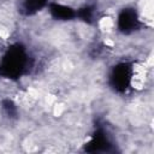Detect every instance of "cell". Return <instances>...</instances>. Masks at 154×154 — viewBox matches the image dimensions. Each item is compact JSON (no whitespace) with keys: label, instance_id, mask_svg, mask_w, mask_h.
<instances>
[{"label":"cell","instance_id":"5b68a950","mask_svg":"<svg viewBox=\"0 0 154 154\" xmlns=\"http://www.w3.org/2000/svg\"><path fill=\"white\" fill-rule=\"evenodd\" d=\"M49 12L55 19H59V20H69L73 18L76 14L71 7L64 6L60 4H52L49 6Z\"/></svg>","mask_w":154,"mask_h":154},{"label":"cell","instance_id":"52a82bcc","mask_svg":"<svg viewBox=\"0 0 154 154\" xmlns=\"http://www.w3.org/2000/svg\"><path fill=\"white\" fill-rule=\"evenodd\" d=\"M78 16L81 19L85 20V22H89L91 18H93V10L90 7H84V8H81L79 12H78Z\"/></svg>","mask_w":154,"mask_h":154},{"label":"cell","instance_id":"3957f363","mask_svg":"<svg viewBox=\"0 0 154 154\" xmlns=\"http://www.w3.org/2000/svg\"><path fill=\"white\" fill-rule=\"evenodd\" d=\"M140 20L135 10L124 8L118 16V29L124 34H130L138 28Z\"/></svg>","mask_w":154,"mask_h":154},{"label":"cell","instance_id":"277c9868","mask_svg":"<svg viewBox=\"0 0 154 154\" xmlns=\"http://www.w3.org/2000/svg\"><path fill=\"white\" fill-rule=\"evenodd\" d=\"M109 146L111 144L108 142L107 136L103 132H97L90 138L85 149L88 152H106V150H108Z\"/></svg>","mask_w":154,"mask_h":154},{"label":"cell","instance_id":"8992f818","mask_svg":"<svg viewBox=\"0 0 154 154\" xmlns=\"http://www.w3.org/2000/svg\"><path fill=\"white\" fill-rule=\"evenodd\" d=\"M47 5V0H24L23 10L25 14H34Z\"/></svg>","mask_w":154,"mask_h":154},{"label":"cell","instance_id":"7a4b0ae2","mask_svg":"<svg viewBox=\"0 0 154 154\" xmlns=\"http://www.w3.org/2000/svg\"><path fill=\"white\" fill-rule=\"evenodd\" d=\"M131 77H132V71H131V67L123 63V64H119L117 65L112 73H111V84L112 87L117 90V91H124L129 85H130V82H131Z\"/></svg>","mask_w":154,"mask_h":154},{"label":"cell","instance_id":"6da1fadb","mask_svg":"<svg viewBox=\"0 0 154 154\" xmlns=\"http://www.w3.org/2000/svg\"><path fill=\"white\" fill-rule=\"evenodd\" d=\"M28 58L24 48L19 45H14L6 51L0 61V76L16 79L22 76Z\"/></svg>","mask_w":154,"mask_h":154}]
</instances>
